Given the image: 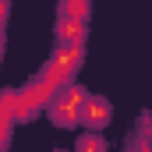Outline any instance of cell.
<instances>
[{
	"instance_id": "1",
	"label": "cell",
	"mask_w": 152,
	"mask_h": 152,
	"mask_svg": "<svg viewBox=\"0 0 152 152\" xmlns=\"http://www.w3.org/2000/svg\"><path fill=\"white\" fill-rule=\"evenodd\" d=\"M85 117L92 120V127H103V120L110 117V106H106V103H92V99H88V103H85Z\"/></svg>"
},
{
	"instance_id": "2",
	"label": "cell",
	"mask_w": 152,
	"mask_h": 152,
	"mask_svg": "<svg viewBox=\"0 0 152 152\" xmlns=\"http://www.w3.org/2000/svg\"><path fill=\"white\" fill-rule=\"evenodd\" d=\"M78 149H81V152H103V142H99V138H85Z\"/></svg>"
}]
</instances>
